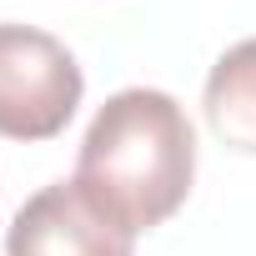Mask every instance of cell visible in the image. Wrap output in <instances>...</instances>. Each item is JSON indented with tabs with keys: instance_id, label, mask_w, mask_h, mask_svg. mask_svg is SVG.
Here are the masks:
<instances>
[{
	"instance_id": "obj_1",
	"label": "cell",
	"mask_w": 256,
	"mask_h": 256,
	"mask_svg": "<svg viewBox=\"0 0 256 256\" xmlns=\"http://www.w3.org/2000/svg\"><path fill=\"white\" fill-rule=\"evenodd\" d=\"M76 181L136 236L176 216L196 181V131L176 96L116 90L80 136Z\"/></svg>"
},
{
	"instance_id": "obj_2",
	"label": "cell",
	"mask_w": 256,
	"mask_h": 256,
	"mask_svg": "<svg viewBox=\"0 0 256 256\" xmlns=\"http://www.w3.org/2000/svg\"><path fill=\"white\" fill-rule=\"evenodd\" d=\"M80 96L86 76L56 36L16 20L0 26V136L6 141L60 136Z\"/></svg>"
},
{
	"instance_id": "obj_3",
	"label": "cell",
	"mask_w": 256,
	"mask_h": 256,
	"mask_svg": "<svg viewBox=\"0 0 256 256\" xmlns=\"http://www.w3.org/2000/svg\"><path fill=\"white\" fill-rule=\"evenodd\" d=\"M6 256H136V231L70 176L40 186L16 211Z\"/></svg>"
},
{
	"instance_id": "obj_4",
	"label": "cell",
	"mask_w": 256,
	"mask_h": 256,
	"mask_svg": "<svg viewBox=\"0 0 256 256\" xmlns=\"http://www.w3.org/2000/svg\"><path fill=\"white\" fill-rule=\"evenodd\" d=\"M206 126L241 156H256V36L231 46L206 76Z\"/></svg>"
}]
</instances>
